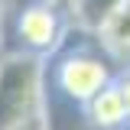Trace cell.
<instances>
[{
  "instance_id": "cell-1",
  "label": "cell",
  "mask_w": 130,
  "mask_h": 130,
  "mask_svg": "<svg viewBox=\"0 0 130 130\" xmlns=\"http://www.w3.org/2000/svg\"><path fill=\"white\" fill-rule=\"evenodd\" d=\"M46 91V59L7 52L0 59V130H26L39 124Z\"/></svg>"
},
{
  "instance_id": "cell-2",
  "label": "cell",
  "mask_w": 130,
  "mask_h": 130,
  "mask_svg": "<svg viewBox=\"0 0 130 130\" xmlns=\"http://www.w3.org/2000/svg\"><path fill=\"white\" fill-rule=\"evenodd\" d=\"M111 62L101 55V52H91V49H68V52H55V65L49 68L46 59V91L72 104V107H85L91 98L114 81Z\"/></svg>"
},
{
  "instance_id": "cell-3",
  "label": "cell",
  "mask_w": 130,
  "mask_h": 130,
  "mask_svg": "<svg viewBox=\"0 0 130 130\" xmlns=\"http://www.w3.org/2000/svg\"><path fill=\"white\" fill-rule=\"evenodd\" d=\"M3 20H10V32L20 39L13 52H29L39 59H52L72 32L65 13L46 0H16L13 13H0V23Z\"/></svg>"
},
{
  "instance_id": "cell-4",
  "label": "cell",
  "mask_w": 130,
  "mask_h": 130,
  "mask_svg": "<svg viewBox=\"0 0 130 130\" xmlns=\"http://www.w3.org/2000/svg\"><path fill=\"white\" fill-rule=\"evenodd\" d=\"M94 46L111 65L130 68V0H124L94 29Z\"/></svg>"
},
{
  "instance_id": "cell-5",
  "label": "cell",
  "mask_w": 130,
  "mask_h": 130,
  "mask_svg": "<svg viewBox=\"0 0 130 130\" xmlns=\"http://www.w3.org/2000/svg\"><path fill=\"white\" fill-rule=\"evenodd\" d=\"M81 117H85L88 130H124L130 124L127 111H124V101H120V91H117L114 81L104 85V88L81 107Z\"/></svg>"
},
{
  "instance_id": "cell-6",
  "label": "cell",
  "mask_w": 130,
  "mask_h": 130,
  "mask_svg": "<svg viewBox=\"0 0 130 130\" xmlns=\"http://www.w3.org/2000/svg\"><path fill=\"white\" fill-rule=\"evenodd\" d=\"M120 3H124V0H68L65 20H68L72 29L94 36V29L114 13V10H117V7H120Z\"/></svg>"
},
{
  "instance_id": "cell-7",
  "label": "cell",
  "mask_w": 130,
  "mask_h": 130,
  "mask_svg": "<svg viewBox=\"0 0 130 130\" xmlns=\"http://www.w3.org/2000/svg\"><path fill=\"white\" fill-rule=\"evenodd\" d=\"M114 85H117L120 101H124V111H127V117H130V68H120V72L114 75Z\"/></svg>"
}]
</instances>
